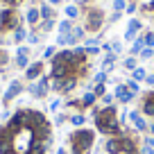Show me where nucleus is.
<instances>
[{"instance_id":"nucleus-19","label":"nucleus","mask_w":154,"mask_h":154,"mask_svg":"<svg viewBox=\"0 0 154 154\" xmlns=\"http://www.w3.org/2000/svg\"><path fill=\"white\" fill-rule=\"evenodd\" d=\"M122 68H125V70H136V68H138V59L136 57H125L122 59Z\"/></svg>"},{"instance_id":"nucleus-42","label":"nucleus","mask_w":154,"mask_h":154,"mask_svg":"<svg viewBox=\"0 0 154 154\" xmlns=\"http://www.w3.org/2000/svg\"><path fill=\"white\" fill-rule=\"evenodd\" d=\"M27 41H29V43H38V36H36V34H27Z\"/></svg>"},{"instance_id":"nucleus-17","label":"nucleus","mask_w":154,"mask_h":154,"mask_svg":"<svg viewBox=\"0 0 154 154\" xmlns=\"http://www.w3.org/2000/svg\"><path fill=\"white\" fill-rule=\"evenodd\" d=\"M116 59H118V54H113V52H104V59H102V70H104V72L113 70Z\"/></svg>"},{"instance_id":"nucleus-16","label":"nucleus","mask_w":154,"mask_h":154,"mask_svg":"<svg viewBox=\"0 0 154 154\" xmlns=\"http://www.w3.org/2000/svg\"><path fill=\"white\" fill-rule=\"evenodd\" d=\"M25 20H27L29 25H38L41 23V11H38L36 7H29L27 14H25Z\"/></svg>"},{"instance_id":"nucleus-14","label":"nucleus","mask_w":154,"mask_h":154,"mask_svg":"<svg viewBox=\"0 0 154 154\" xmlns=\"http://www.w3.org/2000/svg\"><path fill=\"white\" fill-rule=\"evenodd\" d=\"M138 29H140V20H138V18H131L129 25H127V32H125V36H122V38H125V41H134Z\"/></svg>"},{"instance_id":"nucleus-30","label":"nucleus","mask_w":154,"mask_h":154,"mask_svg":"<svg viewBox=\"0 0 154 154\" xmlns=\"http://www.w3.org/2000/svg\"><path fill=\"white\" fill-rule=\"evenodd\" d=\"M138 57L143 59V61L152 59V57H154V48H143V50H140V54H138Z\"/></svg>"},{"instance_id":"nucleus-38","label":"nucleus","mask_w":154,"mask_h":154,"mask_svg":"<svg viewBox=\"0 0 154 154\" xmlns=\"http://www.w3.org/2000/svg\"><path fill=\"white\" fill-rule=\"evenodd\" d=\"M61 104H63L61 100H52V102H50V111H59V109H61Z\"/></svg>"},{"instance_id":"nucleus-22","label":"nucleus","mask_w":154,"mask_h":154,"mask_svg":"<svg viewBox=\"0 0 154 154\" xmlns=\"http://www.w3.org/2000/svg\"><path fill=\"white\" fill-rule=\"evenodd\" d=\"M25 38H27V29H23V27L14 29V41H16V43H23Z\"/></svg>"},{"instance_id":"nucleus-40","label":"nucleus","mask_w":154,"mask_h":154,"mask_svg":"<svg viewBox=\"0 0 154 154\" xmlns=\"http://www.w3.org/2000/svg\"><path fill=\"white\" fill-rule=\"evenodd\" d=\"M16 54H27V57H29V48H27V45H20V48L16 50Z\"/></svg>"},{"instance_id":"nucleus-44","label":"nucleus","mask_w":154,"mask_h":154,"mask_svg":"<svg viewBox=\"0 0 154 154\" xmlns=\"http://www.w3.org/2000/svg\"><path fill=\"white\" fill-rule=\"evenodd\" d=\"M134 11H136V5H134V2H131V5H127V14H134Z\"/></svg>"},{"instance_id":"nucleus-2","label":"nucleus","mask_w":154,"mask_h":154,"mask_svg":"<svg viewBox=\"0 0 154 154\" xmlns=\"http://www.w3.org/2000/svg\"><path fill=\"white\" fill-rule=\"evenodd\" d=\"M95 129H88V127H82V129H75L70 136H68V145H70V154H88L95 143Z\"/></svg>"},{"instance_id":"nucleus-23","label":"nucleus","mask_w":154,"mask_h":154,"mask_svg":"<svg viewBox=\"0 0 154 154\" xmlns=\"http://www.w3.org/2000/svg\"><path fill=\"white\" fill-rule=\"evenodd\" d=\"M72 32V23H70V20H61V23H59V34H70Z\"/></svg>"},{"instance_id":"nucleus-20","label":"nucleus","mask_w":154,"mask_h":154,"mask_svg":"<svg viewBox=\"0 0 154 154\" xmlns=\"http://www.w3.org/2000/svg\"><path fill=\"white\" fill-rule=\"evenodd\" d=\"M145 77H147V72H145V68H136V70H131V79L134 82H145Z\"/></svg>"},{"instance_id":"nucleus-32","label":"nucleus","mask_w":154,"mask_h":154,"mask_svg":"<svg viewBox=\"0 0 154 154\" xmlns=\"http://www.w3.org/2000/svg\"><path fill=\"white\" fill-rule=\"evenodd\" d=\"M140 145H143V147H152V149H154V136H152V134H149V136H143Z\"/></svg>"},{"instance_id":"nucleus-24","label":"nucleus","mask_w":154,"mask_h":154,"mask_svg":"<svg viewBox=\"0 0 154 154\" xmlns=\"http://www.w3.org/2000/svg\"><path fill=\"white\" fill-rule=\"evenodd\" d=\"M116 102V97H113V93H104V95L100 97V106H111Z\"/></svg>"},{"instance_id":"nucleus-47","label":"nucleus","mask_w":154,"mask_h":154,"mask_svg":"<svg viewBox=\"0 0 154 154\" xmlns=\"http://www.w3.org/2000/svg\"><path fill=\"white\" fill-rule=\"evenodd\" d=\"M0 59H2V50H0Z\"/></svg>"},{"instance_id":"nucleus-8","label":"nucleus","mask_w":154,"mask_h":154,"mask_svg":"<svg viewBox=\"0 0 154 154\" xmlns=\"http://www.w3.org/2000/svg\"><path fill=\"white\" fill-rule=\"evenodd\" d=\"M127 120H131V127H134L136 131H149V122L145 120V116L140 113L138 109H134V111H129V116H127Z\"/></svg>"},{"instance_id":"nucleus-9","label":"nucleus","mask_w":154,"mask_h":154,"mask_svg":"<svg viewBox=\"0 0 154 154\" xmlns=\"http://www.w3.org/2000/svg\"><path fill=\"white\" fill-rule=\"evenodd\" d=\"M20 93H23V84H20L18 79H14V82L9 84V88L2 93V102H5V104H9V102L14 100V97H18Z\"/></svg>"},{"instance_id":"nucleus-3","label":"nucleus","mask_w":154,"mask_h":154,"mask_svg":"<svg viewBox=\"0 0 154 154\" xmlns=\"http://www.w3.org/2000/svg\"><path fill=\"white\" fill-rule=\"evenodd\" d=\"M77 82H79V77L77 75H68V77H63V79H52V84H50V91H54V93H70L72 88L77 86Z\"/></svg>"},{"instance_id":"nucleus-43","label":"nucleus","mask_w":154,"mask_h":154,"mask_svg":"<svg viewBox=\"0 0 154 154\" xmlns=\"http://www.w3.org/2000/svg\"><path fill=\"white\" fill-rule=\"evenodd\" d=\"M145 84H149V86L154 88V75H147V77H145Z\"/></svg>"},{"instance_id":"nucleus-1","label":"nucleus","mask_w":154,"mask_h":154,"mask_svg":"<svg viewBox=\"0 0 154 154\" xmlns=\"http://www.w3.org/2000/svg\"><path fill=\"white\" fill-rule=\"evenodd\" d=\"M93 122H95V131L104 136H120L122 134V122H120V113L113 104L111 106H100L97 113L93 116Z\"/></svg>"},{"instance_id":"nucleus-34","label":"nucleus","mask_w":154,"mask_h":154,"mask_svg":"<svg viewBox=\"0 0 154 154\" xmlns=\"http://www.w3.org/2000/svg\"><path fill=\"white\" fill-rule=\"evenodd\" d=\"M143 38H145V48H154V32H147Z\"/></svg>"},{"instance_id":"nucleus-25","label":"nucleus","mask_w":154,"mask_h":154,"mask_svg":"<svg viewBox=\"0 0 154 154\" xmlns=\"http://www.w3.org/2000/svg\"><path fill=\"white\" fill-rule=\"evenodd\" d=\"M106 79H109V72H104V70L95 72V77H93V82H95V84H106Z\"/></svg>"},{"instance_id":"nucleus-41","label":"nucleus","mask_w":154,"mask_h":154,"mask_svg":"<svg viewBox=\"0 0 154 154\" xmlns=\"http://www.w3.org/2000/svg\"><path fill=\"white\" fill-rule=\"evenodd\" d=\"M2 2H5L7 7H16V5H20L23 0H2Z\"/></svg>"},{"instance_id":"nucleus-39","label":"nucleus","mask_w":154,"mask_h":154,"mask_svg":"<svg viewBox=\"0 0 154 154\" xmlns=\"http://www.w3.org/2000/svg\"><path fill=\"white\" fill-rule=\"evenodd\" d=\"M111 52H113V54L120 52V41H113V43H111Z\"/></svg>"},{"instance_id":"nucleus-33","label":"nucleus","mask_w":154,"mask_h":154,"mask_svg":"<svg viewBox=\"0 0 154 154\" xmlns=\"http://www.w3.org/2000/svg\"><path fill=\"white\" fill-rule=\"evenodd\" d=\"M54 54H57V48H54V45H48V48L43 50V59H52Z\"/></svg>"},{"instance_id":"nucleus-11","label":"nucleus","mask_w":154,"mask_h":154,"mask_svg":"<svg viewBox=\"0 0 154 154\" xmlns=\"http://www.w3.org/2000/svg\"><path fill=\"white\" fill-rule=\"evenodd\" d=\"M104 152L106 154H122V145H120V138L118 136H109V138H104Z\"/></svg>"},{"instance_id":"nucleus-28","label":"nucleus","mask_w":154,"mask_h":154,"mask_svg":"<svg viewBox=\"0 0 154 154\" xmlns=\"http://www.w3.org/2000/svg\"><path fill=\"white\" fill-rule=\"evenodd\" d=\"M66 16H68V20L77 18V16H79V9H77L75 5H68V7H66Z\"/></svg>"},{"instance_id":"nucleus-12","label":"nucleus","mask_w":154,"mask_h":154,"mask_svg":"<svg viewBox=\"0 0 154 154\" xmlns=\"http://www.w3.org/2000/svg\"><path fill=\"white\" fill-rule=\"evenodd\" d=\"M138 111H140L143 116H147V118H154V97L149 95V91L143 93V104H140Z\"/></svg>"},{"instance_id":"nucleus-37","label":"nucleus","mask_w":154,"mask_h":154,"mask_svg":"<svg viewBox=\"0 0 154 154\" xmlns=\"http://www.w3.org/2000/svg\"><path fill=\"white\" fill-rule=\"evenodd\" d=\"M68 118H70L68 113H57V118H54V125H63V122H66Z\"/></svg>"},{"instance_id":"nucleus-27","label":"nucleus","mask_w":154,"mask_h":154,"mask_svg":"<svg viewBox=\"0 0 154 154\" xmlns=\"http://www.w3.org/2000/svg\"><path fill=\"white\" fill-rule=\"evenodd\" d=\"M84 32H86V29L84 27H72V32H70V36H72V41H79V38H84Z\"/></svg>"},{"instance_id":"nucleus-29","label":"nucleus","mask_w":154,"mask_h":154,"mask_svg":"<svg viewBox=\"0 0 154 154\" xmlns=\"http://www.w3.org/2000/svg\"><path fill=\"white\" fill-rule=\"evenodd\" d=\"M127 84V88H129L134 95H140V84L138 82H134V79H129V82H125Z\"/></svg>"},{"instance_id":"nucleus-18","label":"nucleus","mask_w":154,"mask_h":154,"mask_svg":"<svg viewBox=\"0 0 154 154\" xmlns=\"http://www.w3.org/2000/svg\"><path fill=\"white\" fill-rule=\"evenodd\" d=\"M143 48H145V38H143V36H136V38H134V45H131V50H129V52H131L129 57H138Z\"/></svg>"},{"instance_id":"nucleus-15","label":"nucleus","mask_w":154,"mask_h":154,"mask_svg":"<svg viewBox=\"0 0 154 154\" xmlns=\"http://www.w3.org/2000/svg\"><path fill=\"white\" fill-rule=\"evenodd\" d=\"M68 122H70L72 127H77V129H82V127L86 125V116H84L82 111H75V113L68 118Z\"/></svg>"},{"instance_id":"nucleus-5","label":"nucleus","mask_w":154,"mask_h":154,"mask_svg":"<svg viewBox=\"0 0 154 154\" xmlns=\"http://www.w3.org/2000/svg\"><path fill=\"white\" fill-rule=\"evenodd\" d=\"M118 138H120V145H122V154H138L140 143H138V138H136V136L125 134V129H122V134L118 136Z\"/></svg>"},{"instance_id":"nucleus-31","label":"nucleus","mask_w":154,"mask_h":154,"mask_svg":"<svg viewBox=\"0 0 154 154\" xmlns=\"http://www.w3.org/2000/svg\"><path fill=\"white\" fill-rule=\"evenodd\" d=\"M93 93L97 95V100H100L102 95L106 93V84H95V88H93Z\"/></svg>"},{"instance_id":"nucleus-7","label":"nucleus","mask_w":154,"mask_h":154,"mask_svg":"<svg viewBox=\"0 0 154 154\" xmlns=\"http://www.w3.org/2000/svg\"><path fill=\"white\" fill-rule=\"evenodd\" d=\"M102 23H104V14H102L100 9H91L86 14V27H84V29H88V32H97V29L102 27Z\"/></svg>"},{"instance_id":"nucleus-21","label":"nucleus","mask_w":154,"mask_h":154,"mask_svg":"<svg viewBox=\"0 0 154 154\" xmlns=\"http://www.w3.org/2000/svg\"><path fill=\"white\" fill-rule=\"evenodd\" d=\"M27 66H29V57L27 54H16V68H23L25 70Z\"/></svg>"},{"instance_id":"nucleus-26","label":"nucleus","mask_w":154,"mask_h":154,"mask_svg":"<svg viewBox=\"0 0 154 154\" xmlns=\"http://www.w3.org/2000/svg\"><path fill=\"white\" fill-rule=\"evenodd\" d=\"M38 11H41V18H43V20L52 18V9H50V5H48V2H45V5H41V9H38Z\"/></svg>"},{"instance_id":"nucleus-6","label":"nucleus","mask_w":154,"mask_h":154,"mask_svg":"<svg viewBox=\"0 0 154 154\" xmlns=\"http://www.w3.org/2000/svg\"><path fill=\"white\" fill-rule=\"evenodd\" d=\"M113 97H116V102H120V104L125 106V104H129V102H134L138 95H134V93L127 88V84L120 82L118 86H116V91H113Z\"/></svg>"},{"instance_id":"nucleus-13","label":"nucleus","mask_w":154,"mask_h":154,"mask_svg":"<svg viewBox=\"0 0 154 154\" xmlns=\"http://www.w3.org/2000/svg\"><path fill=\"white\" fill-rule=\"evenodd\" d=\"M95 102H97V95H95L93 91H86V93L82 95V100H79V109H82V111H86V109H91V106L95 104Z\"/></svg>"},{"instance_id":"nucleus-48","label":"nucleus","mask_w":154,"mask_h":154,"mask_svg":"<svg viewBox=\"0 0 154 154\" xmlns=\"http://www.w3.org/2000/svg\"><path fill=\"white\" fill-rule=\"evenodd\" d=\"M0 91H2V88H0Z\"/></svg>"},{"instance_id":"nucleus-10","label":"nucleus","mask_w":154,"mask_h":154,"mask_svg":"<svg viewBox=\"0 0 154 154\" xmlns=\"http://www.w3.org/2000/svg\"><path fill=\"white\" fill-rule=\"evenodd\" d=\"M41 75H43V61H32L25 68V79H29V82H36Z\"/></svg>"},{"instance_id":"nucleus-35","label":"nucleus","mask_w":154,"mask_h":154,"mask_svg":"<svg viewBox=\"0 0 154 154\" xmlns=\"http://www.w3.org/2000/svg\"><path fill=\"white\" fill-rule=\"evenodd\" d=\"M38 27L43 29V32H50V29H52V27H54V20H52V18H48V20H43V23L38 25Z\"/></svg>"},{"instance_id":"nucleus-45","label":"nucleus","mask_w":154,"mask_h":154,"mask_svg":"<svg viewBox=\"0 0 154 154\" xmlns=\"http://www.w3.org/2000/svg\"><path fill=\"white\" fill-rule=\"evenodd\" d=\"M59 2H61V0H48V5H50V7H54V5H59Z\"/></svg>"},{"instance_id":"nucleus-36","label":"nucleus","mask_w":154,"mask_h":154,"mask_svg":"<svg viewBox=\"0 0 154 154\" xmlns=\"http://www.w3.org/2000/svg\"><path fill=\"white\" fill-rule=\"evenodd\" d=\"M113 9H116V11L127 9V0H113Z\"/></svg>"},{"instance_id":"nucleus-46","label":"nucleus","mask_w":154,"mask_h":154,"mask_svg":"<svg viewBox=\"0 0 154 154\" xmlns=\"http://www.w3.org/2000/svg\"><path fill=\"white\" fill-rule=\"evenodd\" d=\"M57 154H70V152H68V149H63V147H59V149H57Z\"/></svg>"},{"instance_id":"nucleus-4","label":"nucleus","mask_w":154,"mask_h":154,"mask_svg":"<svg viewBox=\"0 0 154 154\" xmlns=\"http://www.w3.org/2000/svg\"><path fill=\"white\" fill-rule=\"evenodd\" d=\"M27 91H29V95H32V97H45V95H48V91H50V75H41L36 82L29 84Z\"/></svg>"}]
</instances>
